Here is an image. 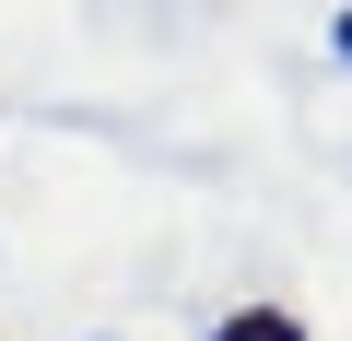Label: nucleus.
Masks as SVG:
<instances>
[{"label":"nucleus","mask_w":352,"mask_h":341,"mask_svg":"<svg viewBox=\"0 0 352 341\" xmlns=\"http://www.w3.org/2000/svg\"><path fill=\"white\" fill-rule=\"evenodd\" d=\"M329 48H340V71H352V12H340V24H329Z\"/></svg>","instance_id":"obj_2"},{"label":"nucleus","mask_w":352,"mask_h":341,"mask_svg":"<svg viewBox=\"0 0 352 341\" xmlns=\"http://www.w3.org/2000/svg\"><path fill=\"white\" fill-rule=\"evenodd\" d=\"M212 341H305V318H294V306H235Z\"/></svg>","instance_id":"obj_1"}]
</instances>
